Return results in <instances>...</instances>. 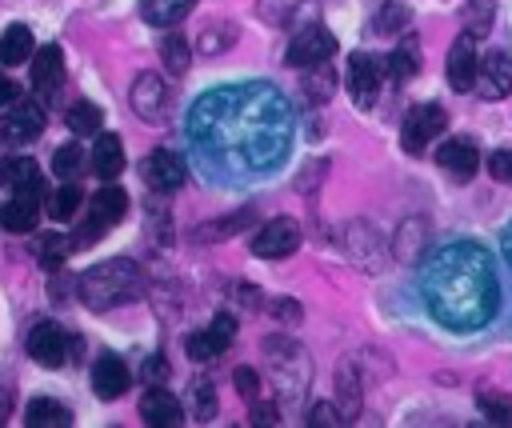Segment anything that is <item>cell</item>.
Wrapping results in <instances>:
<instances>
[{"mask_svg":"<svg viewBox=\"0 0 512 428\" xmlns=\"http://www.w3.org/2000/svg\"><path fill=\"white\" fill-rule=\"evenodd\" d=\"M188 140L232 172H272L292 144V112L272 84L212 88L188 116Z\"/></svg>","mask_w":512,"mask_h":428,"instance_id":"6da1fadb","label":"cell"},{"mask_svg":"<svg viewBox=\"0 0 512 428\" xmlns=\"http://www.w3.org/2000/svg\"><path fill=\"white\" fill-rule=\"evenodd\" d=\"M424 304L448 332H476L500 308L492 256L476 240H452L424 264Z\"/></svg>","mask_w":512,"mask_h":428,"instance_id":"7a4b0ae2","label":"cell"},{"mask_svg":"<svg viewBox=\"0 0 512 428\" xmlns=\"http://www.w3.org/2000/svg\"><path fill=\"white\" fill-rule=\"evenodd\" d=\"M144 292V276L128 256H112L92 264L84 276H76V296L92 308V312H108L120 304H132Z\"/></svg>","mask_w":512,"mask_h":428,"instance_id":"3957f363","label":"cell"},{"mask_svg":"<svg viewBox=\"0 0 512 428\" xmlns=\"http://www.w3.org/2000/svg\"><path fill=\"white\" fill-rule=\"evenodd\" d=\"M268 348V368L280 384V396H288V404H296L304 396V384H308V356L300 344L284 340V336H268L264 340Z\"/></svg>","mask_w":512,"mask_h":428,"instance_id":"277c9868","label":"cell"},{"mask_svg":"<svg viewBox=\"0 0 512 428\" xmlns=\"http://www.w3.org/2000/svg\"><path fill=\"white\" fill-rule=\"evenodd\" d=\"M124 212H128V192L116 188V184H104L100 192H92V200H88V220H84V228L72 236V244H76V248H88V244L100 240L112 224H120Z\"/></svg>","mask_w":512,"mask_h":428,"instance_id":"5b68a950","label":"cell"},{"mask_svg":"<svg viewBox=\"0 0 512 428\" xmlns=\"http://www.w3.org/2000/svg\"><path fill=\"white\" fill-rule=\"evenodd\" d=\"M80 336H68L56 320H40L32 332H28V356L44 368H60L64 360H76L80 356Z\"/></svg>","mask_w":512,"mask_h":428,"instance_id":"8992f818","label":"cell"},{"mask_svg":"<svg viewBox=\"0 0 512 428\" xmlns=\"http://www.w3.org/2000/svg\"><path fill=\"white\" fill-rule=\"evenodd\" d=\"M448 128V112L440 108V104H416V108H408L404 112V124H400V144H404V152H424L428 148V140H436L440 132Z\"/></svg>","mask_w":512,"mask_h":428,"instance_id":"52a82bcc","label":"cell"},{"mask_svg":"<svg viewBox=\"0 0 512 428\" xmlns=\"http://www.w3.org/2000/svg\"><path fill=\"white\" fill-rule=\"evenodd\" d=\"M300 248V224L292 216H276L252 232V256L260 260H284Z\"/></svg>","mask_w":512,"mask_h":428,"instance_id":"ba28073f","label":"cell"},{"mask_svg":"<svg viewBox=\"0 0 512 428\" xmlns=\"http://www.w3.org/2000/svg\"><path fill=\"white\" fill-rule=\"evenodd\" d=\"M132 112L140 116V120H148V124H160L164 116H168V108H172V88L160 80V72H140L136 80H132Z\"/></svg>","mask_w":512,"mask_h":428,"instance_id":"9c48e42d","label":"cell"},{"mask_svg":"<svg viewBox=\"0 0 512 428\" xmlns=\"http://www.w3.org/2000/svg\"><path fill=\"white\" fill-rule=\"evenodd\" d=\"M332 52H336V36H332L324 24H304V28L288 40L284 60H288L292 68H312V64L328 60Z\"/></svg>","mask_w":512,"mask_h":428,"instance_id":"30bf717a","label":"cell"},{"mask_svg":"<svg viewBox=\"0 0 512 428\" xmlns=\"http://www.w3.org/2000/svg\"><path fill=\"white\" fill-rule=\"evenodd\" d=\"M476 68H480V48H476V32H460L448 48V64H444V76L456 92H468L476 84Z\"/></svg>","mask_w":512,"mask_h":428,"instance_id":"8fae6325","label":"cell"},{"mask_svg":"<svg viewBox=\"0 0 512 428\" xmlns=\"http://www.w3.org/2000/svg\"><path fill=\"white\" fill-rule=\"evenodd\" d=\"M44 132V108L36 100H12L4 120H0V136L12 140V144H32L36 136Z\"/></svg>","mask_w":512,"mask_h":428,"instance_id":"7c38bea8","label":"cell"},{"mask_svg":"<svg viewBox=\"0 0 512 428\" xmlns=\"http://www.w3.org/2000/svg\"><path fill=\"white\" fill-rule=\"evenodd\" d=\"M140 176H144V184H148L152 192H176V188L188 180V168H184V160H180L176 152L152 148V152L144 156V164H140Z\"/></svg>","mask_w":512,"mask_h":428,"instance_id":"4fadbf2b","label":"cell"},{"mask_svg":"<svg viewBox=\"0 0 512 428\" xmlns=\"http://www.w3.org/2000/svg\"><path fill=\"white\" fill-rule=\"evenodd\" d=\"M436 164H440V172H444L448 180L468 184V180L476 176V168H480V152H476L472 140H464V136H448V140L436 148Z\"/></svg>","mask_w":512,"mask_h":428,"instance_id":"5bb4252c","label":"cell"},{"mask_svg":"<svg viewBox=\"0 0 512 428\" xmlns=\"http://www.w3.org/2000/svg\"><path fill=\"white\" fill-rule=\"evenodd\" d=\"M344 84H348V96H352L356 108H372V100H376V92H380V64H376L368 52H352V56H348Z\"/></svg>","mask_w":512,"mask_h":428,"instance_id":"9a60e30c","label":"cell"},{"mask_svg":"<svg viewBox=\"0 0 512 428\" xmlns=\"http://www.w3.org/2000/svg\"><path fill=\"white\" fill-rule=\"evenodd\" d=\"M476 84H480V96L484 100H504L512 92V56L504 48H492L480 56V68H476Z\"/></svg>","mask_w":512,"mask_h":428,"instance_id":"2e32d148","label":"cell"},{"mask_svg":"<svg viewBox=\"0 0 512 428\" xmlns=\"http://www.w3.org/2000/svg\"><path fill=\"white\" fill-rule=\"evenodd\" d=\"M140 416H144L148 428H176V424H184V404H180L168 388L152 384V388L140 396Z\"/></svg>","mask_w":512,"mask_h":428,"instance_id":"e0dca14e","label":"cell"},{"mask_svg":"<svg viewBox=\"0 0 512 428\" xmlns=\"http://www.w3.org/2000/svg\"><path fill=\"white\" fill-rule=\"evenodd\" d=\"M64 84V52L60 44H44L32 52V88L40 96H56Z\"/></svg>","mask_w":512,"mask_h":428,"instance_id":"ac0fdd59","label":"cell"},{"mask_svg":"<svg viewBox=\"0 0 512 428\" xmlns=\"http://www.w3.org/2000/svg\"><path fill=\"white\" fill-rule=\"evenodd\" d=\"M40 204H44V192H36V188L12 192V200L0 208V224L8 232H32L40 220Z\"/></svg>","mask_w":512,"mask_h":428,"instance_id":"d6986e66","label":"cell"},{"mask_svg":"<svg viewBox=\"0 0 512 428\" xmlns=\"http://www.w3.org/2000/svg\"><path fill=\"white\" fill-rule=\"evenodd\" d=\"M92 392L100 396V400H120L124 392H128V364L120 360V356H100L96 364H92Z\"/></svg>","mask_w":512,"mask_h":428,"instance_id":"ffe728a7","label":"cell"},{"mask_svg":"<svg viewBox=\"0 0 512 428\" xmlns=\"http://www.w3.org/2000/svg\"><path fill=\"white\" fill-rule=\"evenodd\" d=\"M92 172L100 180H116L124 172V144L116 132H96V148H92Z\"/></svg>","mask_w":512,"mask_h":428,"instance_id":"44dd1931","label":"cell"},{"mask_svg":"<svg viewBox=\"0 0 512 428\" xmlns=\"http://www.w3.org/2000/svg\"><path fill=\"white\" fill-rule=\"evenodd\" d=\"M360 404H364V388H360V376L352 368V360H340L336 364V408L344 412V420L352 424L360 416Z\"/></svg>","mask_w":512,"mask_h":428,"instance_id":"7402d4cb","label":"cell"},{"mask_svg":"<svg viewBox=\"0 0 512 428\" xmlns=\"http://www.w3.org/2000/svg\"><path fill=\"white\" fill-rule=\"evenodd\" d=\"M24 424L28 428H68L72 424V412L60 400H52V396H36L24 408Z\"/></svg>","mask_w":512,"mask_h":428,"instance_id":"603a6c76","label":"cell"},{"mask_svg":"<svg viewBox=\"0 0 512 428\" xmlns=\"http://www.w3.org/2000/svg\"><path fill=\"white\" fill-rule=\"evenodd\" d=\"M196 0H140V16L152 28H176L184 16H192Z\"/></svg>","mask_w":512,"mask_h":428,"instance_id":"cb8c5ba5","label":"cell"},{"mask_svg":"<svg viewBox=\"0 0 512 428\" xmlns=\"http://www.w3.org/2000/svg\"><path fill=\"white\" fill-rule=\"evenodd\" d=\"M0 184H4L8 192H24V188H36V192H44L40 168H36L28 156H12V160H4V164H0Z\"/></svg>","mask_w":512,"mask_h":428,"instance_id":"d4e9b609","label":"cell"},{"mask_svg":"<svg viewBox=\"0 0 512 428\" xmlns=\"http://www.w3.org/2000/svg\"><path fill=\"white\" fill-rule=\"evenodd\" d=\"M32 52H36V48H32V28H28V24H8V28L0 32V64H4V68L24 64Z\"/></svg>","mask_w":512,"mask_h":428,"instance_id":"484cf974","label":"cell"},{"mask_svg":"<svg viewBox=\"0 0 512 428\" xmlns=\"http://www.w3.org/2000/svg\"><path fill=\"white\" fill-rule=\"evenodd\" d=\"M160 64H164L172 76H184L188 64H192V44H188L180 32H164V36H160Z\"/></svg>","mask_w":512,"mask_h":428,"instance_id":"4316f807","label":"cell"},{"mask_svg":"<svg viewBox=\"0 0 512 428\" xmlns=\"http://www.w3.org/2000/svg\"><path fill=\"white\" fill-rule=\"evenodd\" d=\"M388 76L392 80H408V76H416L420 72V44H416V36H404L396 48H392V56H388Z\"/></svg>","mask_w":512,"mask_h":428,"instance_id":"83f0119b","label":"cell"},{"mask_svg":"<svg viewBox=\"0 0 512 428\" xmlns=\"http://www.w3.org/2000/svg\"><path fill=\"white\" fill-rule=\"evenodd\" d=\"M80 200H84V192L68 180V184H60L56 192H48V200H44V208H48V220H56V224H64V220H72L76 212H80Z\"/></svg>","mask_w":512,"mask_h":428,"instance_id":"f1b7e54d","label":"cell"},{"mask_svg":"<svg viewBox=\"0 0 512 428\" xmlns=\"http://www.w3.org/2000/svg\"><path fill=\"white\" fill-rule=\"evenodd\" d=\"M244 220H252V208L228 212V216H220V220H208V224H200L192 236H196L200 244H212V240H228V236H236V232L244 228Z\"/></svg>","mask_w":512,"mask_h":428,"instance_id":"f546056e","label":"cell"},{"mask_svg":"<svg viewBox=\"0 0 512 428\" xmlns=\"http://www.w3.org/2000/svg\"><path fill=\"white\" fill-rule=\"evenodd\" d=\"M332 92H336V72H332V64H328V60H320V64H312V68H304V96H308L312 104H324Z\"/></svg>","mask_w":512,"mask_h":428,"instance_id":"4dcf8cb0","label":"cell"},{"mask_svg":"<svg viewBox=\"0 0 512 428\" xmlns=\"http://www.w3.org/2000/svg\"><path fill=\"white\" fill-rule=\"evenodd\" d=\"M64 124H68L76 136H96V132H100V124H104V112H100L92 100H76V104H68Z\"/></svg>","mask_w":512,"mask_h":428,"instance_id":"1f68e13d","label":"cell"},{"mask_svg":"<svg viewBox=\"0 0 512 428\" xmlns=\"http://www.w3.org/2000/svg\"><path fill=\"white\" fill-rule=\"evenodd\" d=\"M408 8L400 4V0H384V8L372 16V32L376 36H400V32H408Z\"/></svg>","mask_w":512,"mask_h":428,"instance_id":"d6a6232c","label":"cell"},{"mask_svg":"<svg viewBox=\"0 0 512 428\" xmlns=\"http://www.w3.org/2000/svg\"><path fill=\"white\" fill-rule=\"evenodd\" d=\"M188 412L200 424H208L216 416V388H212V380H192L188 384Z\"/></svg>","mask_w":512,"mask_h":428,"instance_id":"836d02e7","label":"cell"},{"mask_svg":"<svg viewBox=\"0 0 512 428\" xmlns=\"http://www.w3.org/2000/svg\"><path fill=\"white\" fill-rule=\"evenodd\" d=\"M476 408H480V416L492 420V424H512V396H504V392H496V388H480V392H476Z\"/></svg>","mask_w":512,"mask_h":428,"instance_id":"e575fe53","label":"cell"},{"mask_svg":"<svg viewBox=\"0 0 512 428\" xmlns=\"http://www.w3.org/2000/svg\"><path fill=\"white\" fill-rule=\"evenodd\" d=\"M72 248H76V244H72L68 236H60V232H48V236L40 240V248H36V256H40V268H48V272H60Z\"/></svg>","mask_w":512,"mask_h":428,"instance_id":"d590c367","label":"cell"},{"mask_svg":"<svg viewBox=\"0 0 512 428\" xmlns=\"http://www.w3.org/2000/svg\"><path fill=\"white\" fill-rule=\"evenodd\" d=\"M424 240H428V224H424V220H404V224H400V232H396L392 252H396L400 260H416V256H412V244H416V248H424Z\"/></svg>","mask_w":512,"mask_h":428,"instance_id":"8d00e7d4","label":"cell"},{"mask_svg":"<svg viewBox=\"0 0 512 428\" xmlns=\"http://www.w3.org/2000/svg\"><path fill=\"white\" fill-rule=\"evenodd\" d=\"M80 168H84V152H80V144H60L56 156H52V172H56L60 180H76Z\"/></svg>","mask_w":512,"mask_h":428,"instance_id":"74e56055","label":"cell"},{"mask_svg":"<svg viewBox=\"0 0 512 428\" xmlns=\"http://www.w3.org/2000/svg\"><path fill=\"white\" fill-rule=\"evenodd\" d=\"M232 40H236V24H224V28H220V24H208V28L200 32L196 48H200V52H212V56H216V52H220V48H228Z\"/></svg>","mask_w":512,"mask_h":428,"instance_id":"f35d334b","label":"cell"},{"mask_svg":"<svg viewBox=\"0 0 512 428\" xmlns=\"http://www.w3.org/2000/svg\"><path fill=\"white\" fill-rule=\"evenodd\" d=\"M184 348H188V360H196V364H208V360L220 356V344L208 336V328H204V332H192V336L184 340Z\"/></svg>","mask_w":512,"mask_h":428,"instance_id":"ab89813d","label":"cell"},{"mask_svg":"<svg viewBox=\"0 0 512 428\" xmlns=\"http://www.w3.org/2000/svg\"><path fill=\"white\" fill-rule=\"evenodd\" d=\"M464 28L468 32H476V36H484L488 32V24H492V4L488 0H472V4H464Z\"/></svg>","mask_w":512,"mask_h":428,"instance_id":"60d3db41","label":"cell"},{"mask_svg":"<svg viewBox=\"0 0 512 428\" xmlns=\"http://www.w3.org/2000/svg\"><path fill=\"white\" fill-rule=\"evenodd\" d=\"M308 424H312V428H340V424H348V420H344V412H340L332 400H316V404L308 408Z\"/></svg>","mask_w":512,"mask_h":428,"instance_id":"b9f144b4","label":"cell"},{"mask_svg":"<svg viewBox=\"0 0 512 428\" xmlns=\"http://www.w3.org/2000/svg\"><path fill=\"white\" fill-rule=\"evenodd\" d=\"M268 312H272V320H276V324H284V328H296V324L304 320V308H300V300H292V296L272 300V304H268Z\"/></svg>","mask_w":512,"mask_h":428,"instance_id":"7bdbcfd3","label":"cell"},{"mask_svg":"<svg viewBox=\"0 0 512 428\" xmlns=\"http://www.w3.org/2000/svg\"><path fill=\"white\" fill-rule=\"evenodd\" d=\"M208 336H212V340L220 344V352H224V348L236 340V316H232V312H216L212 324H208Z\"/></svg>","mask_w":512,"mask_h":428,"instance_id":"ee69618b","label":"cell"},{"mask_svg":"<svg viewBox=\"0 0 512 428\" xmlns=\"http://www.w3.org/2000/svg\"><path fill=\"white\" fill-rule=\"evenodd\" d=\"M232 384H236L240 400H248V404L260 396V376H256V368H248V364H240V368L232 372Z\"/></svg>","mask_w":512,"mask_h":428,"instance_id":"f6af8a7d","label":"cell"},{"mask_svg":"<svg viewBox=\"0 0 512 428\" xmlns=\"http://www.w3.org/2000/svg\"><path fill=\"white\" fill-rule=\"evenodd\" d=\"M488 172H492V180L512 184V148H496V152L488 156Z\"/></svg>","mask_w":512,"mask_h":428,"instance_id":"bcb514c9","label":"cell"},{"mask_svg":"<svg viewBox=\"0 0 512 428\" xmlns=\"http://www.w3.org/2000/svg\"><path fill=\"white\" fill-rule=\"evenodd\" d=\"M168 372H172V368H168V360H164L160 352H152V356L144 360V368H140V380H144V384H164V380H168Z\"/></svg>","mask_w":512,"mask_h":428,"instance_id":"7dc6e473","label":"cell"},{"mask_svg":"<svg viewBox=\"0 0 512 428\" xmlns=\"http://www.w3.org/2000/svg\"><path fill=\"white\" fill-rule=\"evenodd\" d=\"M276 420H280V408H276L272 400L256 396V400H252V424H276Z\"/></svg>","mask_w":512,"mask_h":428,"instance_id":"c3c4849f","label":"cell"},{"mask_svg":"<svg viewBox=\"0 0 512 428\" xmlns=\"http://www.w3.org/2000/svg\"><path fill=\"white\" fill-rule=\"evenodd\" d=\"M232 296H236L244 308H260V288H252V284H244V280L232 288Z\"/></svg>","mask_w":512,"mask_h":428,"instance_id":"681fc988","label":"cell"},{"mask_svg":"<svg viewBox=\"0 0 512 428\" xmlns=\"http://www.w3.org/2000/svg\"><path fill=\"white\" fill-rule=\"evenodd\" d=\"M16 96H20V92H16V84H12V80H8L4 72H0V108H8V104H12Z\"/></svg>","mask_w":512,"mask_h":428,"instance_id":"f907efd6","label":"cell"},{"mask_svg":"<svg viewBox=\"0 0 512 428\" xmlns=\"http://www.w3.org/2000/svg\"><path fill=\"white\" fill-rule=\"evenodd\" d=\"M8 416H12V388L0 384V424H4Z\"/></svg>","mask_w":512,"mask_h":428,"instance_id":"816d5d0a","label":"cell"},{"mask_svg":"<svg viewBox=\"0 0 512 428\" xmlns=\"http://www.w3.org/2000/svg\"><path fill=\"white\" fill-rule=\"evenodd\" d=\"M504 256H508V260H512V228H508V232H504Z\"/></svg>","mask_w":512,"mask_h":428,"instance_id":"f5cc1de1","label":"cell"}]
</instances>
